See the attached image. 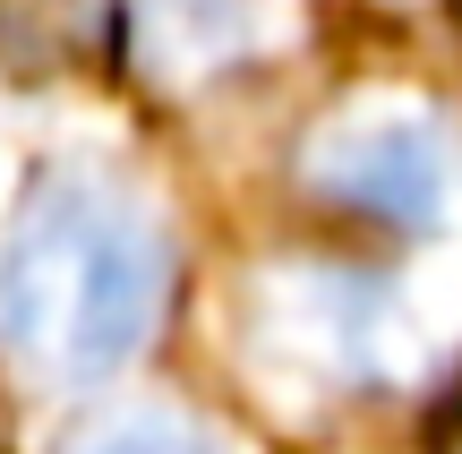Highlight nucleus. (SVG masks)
<instances>
[{"label": "nucleus", "instance_id": "nucleus-1", "mask_svg": "<svg viewBox=\"0 0 462 454\" xmlns=\"http://www.w3.org/2000/svg\"><path fill=\"white\" fill-rule=\"evenodd\" d=\"M171 309V232L120 171L51 163L0 240V360L34 394H95Z\"/></svg>", "mask_w": 462, "mask_h": 454}, {"label": "nucleus", "instance_id": "nucleus-2", "mask_svg": "<svg viewBox=\"0 0 462 454\" xmlns=\"http://www.w3.org/2000/svg\"><path fill=\"white\" fill-rule=\"evenodd\" d=\"M300 181H309V198L343 206V215L377 223V232L429 240L454 215V137H446L437 112L368 103V112H343L309 146Z\"/></svg>", "mask_w": 462, "mask_h": 454}, {"label": "nucleus", "instance_id": "nucleus-3", "mask_svg": "<svg viewBox=\"0 0 462 454\" xmlns=\"http://www.w3.org/2000/svg\"><path fill=\"white\" fill-rule=\"evenodd\" d=\"M240 43H248L240 0H120V51L146 69V86L189 95L240 60Z\"/></svg>", "mask_w": 462, "mask_h": 454}, {"label": "nucleus", "instance_id": "nucleus-4", "mask_svg": "<svg viewBox=\"0 0 462 454\" xmlns=\"http://www.w3.org/2000/svg\"><path fill=\"white\" fill-rule=\"evenodd\" d=\"M120 43V0H0V69L9 78H69Z\"/></svg>", "mask_w": 462, "mask_h": 454}, {"label": "nucleus", "instance_id": "nucleus-5", "mask_svg": "<svg viewBox=\"0 0 462 454\" xmlns=\"http://www.w3.org/2000/svg\"><path fill=\"white\" fill-rule=\"evenodd\" d=\"M60 454H215V438H206L189 412H163V403H137V412H112V421L78 429Z\"/></svg>", "mask_w": 462, "mask_h": 454}]
</instances>
